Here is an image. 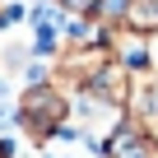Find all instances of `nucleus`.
Returning <instances> with one entry per match:
<instances>
[{"instance_id": "f257e3e1", "label": "nucleus", "mask_w": 158, "mask_h": 158, "mask_svg": "<svg viewBox=\"0 0 158 158\" xmlns=\"http://www.w3.org/2000/svg\"><path fill=\"white\" fill-rule=\"evenodd\" d=\"M14 121H19V130L33 144H47V139H56L70 126V93L60 84H51L47 74L28 79V89L14 98Z\"/></svg>"}, {"instance_id": "f03ea898", "label": "nucleus", "mask_w": 158, "mask_h": 158, "mask_svg": "<svg viewBox=\"0 0 158 158\" xmlns=\"http://www.w3.org/2000/svg\"><path fill=\"white\" fill-rule=\"evenodd\" d=\"M112 60V51H107V37H89V42H60V51L51 56V65H47V79L51 84H60L65 93H79L89 84V79L102 70Z\"/></svg>"}, {"instance_id": "7ed1b4c3", "label": "nucleus", "mask_w": 158, "mask_h": 158, "mask_svg": "<svg viewBox=\"0 0 158 158\" xmlns=\"http://www.w3.org/2000/svg\"><path fill=\"white\" fill-rule=\"evenodd\" d=\"M98 153L102 158H158V135L139 121V116H121L102 139H98Z\"/></svg>"}, {"instance_id": "20e7f679", "label": "nucleus", "mask_w": 158, "mask_h": 158, "mask_svg": "<svg viewBox=\"0 0 158 158\" xmlns=\"http://www.w3.org/2000/svg\"><path fill=\"white\" fill-rule=\"evenodd\" d=\"M121 23L139 28V33H158V0H126L121 5Z\"/></svg>"}, {"instance_id": "39448f33", "label": "nucleus", "mask_w": 158, "mask_h": 158, "mask_svg": "<svg viewBox=\"0 0 158 158\" xmlns=\"http://www.w3.org/2000/svg\"><path fill=\"white\" fill-rule=\"evenodd\" d=\"M51 5L65 19H98V5H102V0H51Z\"/></svg>"}, {"instance_id": "423d86ee", "label": "nucleus", "mask_w": 158, "mask_h": 158, "mask_svg": "<svg viewBox=\"0 0 158 158\" xmlns=\"http://www.w3.org/2000/svg\"><path fill=\"white\" fill-rule=\"evenodd\" d=\"M0 158H14V144H10L5 135H0Z\"/></svg>"}]
</instances>
